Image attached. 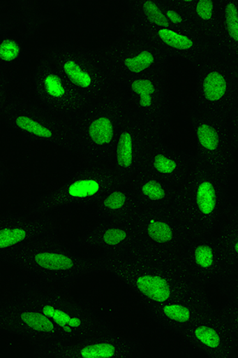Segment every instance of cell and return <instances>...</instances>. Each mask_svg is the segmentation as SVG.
Here are the masks:
<instances>
[{
	"label": "cell",
	"instance_id": "cell-5",
	"mask_svg": "<svg viewBox=\"0 0 238 358\" xmlns=\"http://www.w3.org/2000/svg\"><path fill=\"white\" fill-rule=\"evenodd\" d=\"M2 261L40 281L66 289L86 276L107 273V264L103 257H80L61 241L22 248L5 256Z\"/></svg>",
	"mask_w": 238,
	"mask_h": 358
},
{
	"label": "cell",
	"instance_id": "cell-36",
	"mask_svg": "<svg viewBox=\"0 0 238 358\" xmlns=\"http://www.w3.org/2000/svg\"><path fill=\"white\" fill-rule=\"evenodd\" d=\"M223 223L230 227L238 229V206L233 210H231L229 215Z\"/></svg>",
	"mask_w": 238,
	"mask_h": 358
},
{
	"label": "cell",
	"instance_id": "cell-4",
	"mask_svg": "<svg viewBox=\"0 0 238 358\" xmlns=\"http://www.w3.org/2000/svg\"><path fill=\"white\" fill-rule=\"evenodd\" d=\"M16 294L42 311L70 342L112 331L94 308L75 299L66 288L31 281L23 285Z\"/></svg>",
	"mask_w": 238,
	"mask_h": 358
},
{
	"label": "cell",
	"instance_id": "cell-23",
	"mask_svg": "<svg viewBox=\"0 0 238 358\" xmlns=\"http://www.w3.org/2000/svg\"><path fill=\"white\" fill-rule=\"evenodd\" d=\"M179 337L200 353L210 357H235L237 350L218 308L183 331Z\"/></svg>",
	"mask_w": 238,
	"mask_h": 358
},
{
	"label": "cell",
	"instance_id": "cell-26",
	"mask_svg": "<svg viewBox=\"0 0 238 358\" xmlns=\"http://www.w3.org/2000/svg\"><path fill=\"white\" fill-rule=\"evenodd\" d=\"M129 184L142 210L166 209L179 205V187L163 179L141 171Z\"/></svg>",
	"mask_w": 238,
	"mask_h": 358
},
{
	"label": "cell",
	"instance_id": "cell-34",
	"mask_svg": "<svg viewBox=\"0 0 238 358\" xmlns=\"http://www.w3.org/2000/svg\"><path fill=\"white\" fill-rule=\"evenodd\" d=\"M216 287L218 292L224 297L237 296L238 294V267L230 269L221 277Z\"/></svg>",
	"mask_w": 238,
	"mask_h": 358
},
{
	"label": "cell",
	"instance_id": "cell-27",
	"mask_svg": "<svg viewBox=\"0 0 238 358\" xmlns=\"http://www.w3.org/2000/svg\"><path fill=\"white\" fill-rule=\"evenodd\" d=\"M214 48L223 52L238 65V0L220 1Z\"/></svg>",
	"mask_w": 238,
	"mask_h": 358
},
{
	"label": "cell",
	"instance_id": "cell-11",
	"mask_svg": "<svg viewBox=\"0 0 238 358\" xmlns=\"http://www.w3.org/2000/svg\"><path fill=\"white\" fill-rule=\"evenodd\" d=\"M107 46L119 85L128 78L170 76V57L142 34L124 29L123 34Z\"/></svg>",
	"mask_w": 238,
	"mask_h": 358
},
{
	"label": "cell",
	"instance_id": "cell-19",
	"mask_svg": "<svg viewBox=\"0 0 238 358\" xmlns=\"http://www.w3.org/2000/svg\"><path fill=\"white\" fill-rule=\"evenodd\" d=\"M139 235L136 222H104L95 225L75 241V247L96 251L104 259H114L135 250Z\"/></svg>",
	"mask_w": 238,
	"mask_h": 358
},
{
	"label": "cell",
	"instance_id": "cell-14",
	"mask_svg": "<svg viewBox=\"0 0 238 358\" xmlns=\"http://www.w3.org/2000/svg\"><path fill=\"white\" fill-rule=\"evenodd\" d=\"M34 101L52 114L73 124L91 102L42 55L33 74Z\"/></svg>",
	"mask_w": 238,
	"mask_h": 358
},
{
	"label": "cell",
	"instance_id": "cell-6",
	"mask_svg": "<svg viewBox=\"0 0 238 358\" xmlns=\"http://www.w3.org/2000/svg\"><path fill=\"white\" fill-rule=\"evenodd\" d=\"M42 55L53 63L89 102L119 90L107 46L86 49L69 42L46 46Z\"/></svg>",
	"mask_w": 238,
	"mask_h": 358
},
{
	"label": "cell",
	"instance_id": "cell-29",
	"mask_svg": "<svg viewBox=\"0 0 238 358\" xmlns=\"http://www.w3.org/2000/svg\"><path fill=\"white\" fill-rule=\"evenodd\" d=\"M126 5V23L172 30L160 1H130Z\"/></svg>",
	"mask_w": 238,
	"mask_h": 358
},
{
	"label": "cell",
	"instance_id": "cell-30",
	"mask_svg": "<svg viewBox=\"0 0 238 358\" xmlns=\"http://www.w3.org/2000/svg\"><path fill=\"white\" fill-rule=\"evenodd\" d=\"M216 236L225 273L237 268L238 229L230 227L222 223L217 230Z\"/></svg>",
	"mask_w": 238,
	"mask_h": 358
},
{
	"label": "cell",
	"instance_id": "cell-33",
	"mask_svg": "<svg viewBox=\"0 0 238 358\" xmlns=\"http://www.w3.org/2000/svg\"><path fill=\"white\" fill-rule=\"evenodd\" d=\"M225 299V302L218 310L238 349V294Z\"/></svg>",
	"mask_w": 238,
	"mask_h": 358
},
{
	"label": "cell",
	"instance_id": "cell-31",
	"mask_svg": "<svg viewBox=\"0 0 238 358\" xmlns=\"http://www.w3.org/2000/svg\"><path fill=\"white\" fill-rule=\"evenodd\" d=\"M160 2L161 8L163 10L168 22H170L172 30L184 33L198 34L196 32L193 22H191L184 0V1Z\"/></svg>",
	"mask_w": 238,
	"mask_h": 358
},
{
	"label": "cell",
	"instance_id": "cell-15",
	"mask_svg": "<svg viewBox=\"0 0 238 358\" xmlns=\"http://www.w3.org/2000/svg\"><path fill=\"white\" fill-rule=\"evenodd\" d=\"M189 121L196 141V157L234 176L237 149L231 140L228 119L202 111L191 103Z\"/></svg>",
	"mask_w": 238,
	"mask_h": 358
},
{
	"label": "cell",
	"instance_id": "cell-1",
	"mask_svg": "<svg viewBox=\"0 0 238 358\" xmlns=\"http://www.w3.org/2000/svg\"><path fill=\"white\" fill-rule=\"evenodd\" d=\"M104 259L107 273L117 277L142 300L143 305L162 304L207 293L191 273L186 259L162 257L135 250L123 257Z\"/></svg>",
	"mask_w": 238,
	"mask_h": 358
},
{
	"label": "cell",
	"instance_id": "cell-28",
	"mask_svg": "<svg viewBox=\"0 0 238 358\" xmlns=\"http://www.w3.org/2000/svg\"><path fill=\"white\" fill-rule=\"evenodd\" d=\"M191 22L197 33L211 39L214 43L219 20L220 1L217 0H184Z\"/></svg>",
	"mask_w": 238,
	"mask_h": 358
},
{
	"label": "cell",
	"instance_id": "cell-22",
	"mask_svg": "<svg viewBox=\"0 0 238 358\" xmlns=\"http://www.w3.org/2000/svg\"><path fill=\"white\" fill-rule=\"evenodd\" d=\"M144 307L158 324L178 336L216 309L207 293L162 304L144 305Z\"/></svg>",
	"mask_w": 238,
	"mask_h": 358
},
{
	"label": "cell",
	"instance_id": "cell-10",
	"mask_svg": "<svg viewBox=\"0 0 238 358\" xmlns=\"http://www.w3.org/2000/svg\"><path fill=\"white\" fill-rule=\"evenodd\" d=\"M124 183L107 164L86 162L82 169L52 192L40 197L30 208L34 215H49L65 206L89 207L116 185Z\"/></svg>",
	"mask_w": 238,
	"mask_h": 358
},
{
	"label": "cell",
	"instance_id": "cell-18",
	"mask_svg": "<svg viewBox=\"0 0 238 358\" xmlns=\"http://www.w3.org/2000/svg\"><path fill=\"white\" fill-rule=\"evenodd\" d=\"M155 138L165 140L149 129L135 114L120 131L106 164L121 182L130 183L140 172L144 152Z\"/></svg>",
	"mask_w": 238,
	"mask_h": 358
},
{
	"label": "cell",
	"instance_id": "cell-7",
	"mask_svg": "<svg viewBox=\"0 0 238 358\" xmlns=\"http://www.w3.org/2000/svg\"><path fill=\"white\" fill-rule=\"evenodd\" d=\"M196 66L193 105L228 119L238 101V65L216 48Z\"/></svg>",
	"mask_w": 238,
	"mask_h": 358
},
{
	"label": "cell",
	"instance_id": "cell-9",
	"mask_svg": "<svg viewBox=\"0 0 238 358\" xmlns=\"http://www.w3.org/2000/svg\"><path fill=\"white\" fill-rule=\"evenodd\" d=\"M136 223L139 241L135 250L162 257L186 259L191 233L179 205L142 210Z\"/></svg>",
	"mask_w": 238,
	"mask_h": 358
},
{
	"label": "cell",
	"instance_id": "cell-24",
	"mask_svg": "<svg viewBox=\"0 0 238 358\" xmlns=\"http://www.w3.org/2000/svg\"><path fill=\"white\" fill-rule=\"evenodd\" d=\"M186 259L191 273L202 287L216 286L225 273L216 233L191 234Z\"/></svg>",
	"mask_w": 238,
	"mask_h": 358
},
{
	"label": "cell",
	"instance_id": "cell-32",
	"mask_svg": "<svg viewBox=\"0 0 238 358\" xmlns=\"http://www.w3.org/2000/svg\"><path fill=\"white\" fill-rule=\"evenodd\" d=\"M23 46L20 39L6 36L0 43V62L4 69L15 66L22 59Z\"/></svg>",
	"mask_w": 238,
	"mask_h": 358
},
{
	"label": "cell",
	"instance_id": "cell-35",
	"mask_svg": "<svg viewBox=\"0 0 238 358\" xmlns=\"http://www.w3.org/2000/svg\"><path fill=\"white\" fill-rule=\"evenodd\" d=\"M228 125L234 145L238 150V101L228 118Z\"/></svg>",
	"mask_w": 238,
	"mask_h": 358
},
{
	"label": "cell",
	"instance_id": "cell-8",
	"mask_svg": "<svg viewBox=\"0 0 238 358\" xmlns=\"http://www.w3.org/2000/svg\"><path fill=\"white\" fill-rule=\"evenodd\" d=\"M2 122L30 140L74 152L73 124L52 114L36 101L4 98Z\"/></svg>",
	"mask_w": 238,
	"mask_h": 358
},
{
	"label": "cell",
	"instance_id": "cell-13",
	"mask_svg": "<svg viewBox=\"0 0 238 358\" xmlns=\"http://www.w3.org/2000/svg\"><path fill=\"white\" fill-rule=\"evenodd\" d=\"M168 78L142 77L121 80L133 112L148 128L166 138L172 129V101Z\"/></svg>",
	"mask_w": 238,
	"mask_h": 358
},
{
	"label": "cell",
	"instance_id": "cell-12",
	"mask_svg": "<svg viewBox=\"0 0 238 358\" xmlns=\"http://www.w3.org/2000/svg\"><path fill=\"white\" fill-rule=\"evenodd\" d=\"M0 329L26 341L36 353L70 342L47 316L17 294L0 300Z\"/></svg>",
	"mask_w": 238,
	"mask_h": 358
},
{
	"label": "cell",
	"instance_id": "cell-21",
	"mask_svg": "<svg viewBox=\"0 0 238 358\" xmlns=\"http://www.w3.org/2000/svg\"><path fill=\"white\" fill-rule=\"evenodd\" d=\"M164 138L151 141L144 152L141 171L181 186L193 166L195 154L187 153L165 143Z\"/></svg>",
	"mask_w": 238,
	"mask_h": 358
},
{
	"label": "cell",
	"instance_id": "cell-20",
	"mask_svg": "<svg viewBox=\"0 0 238 358\" xmlns=\"http://www.w3.org/2000/svg\"><path fill=\"white\" fill-rule=\"evenodd\" d=\"M124 29L135 31L152 40L172 59H182L195 66L214 50L211 39L198 34L184 33L170 29H159L126 23Z\"/></svg>",
	"mask_w": 238,
	"mask_h": 358
},
{
	"label": "cell",
	"instance_id": "cell-17",
	"mask_svg": "<svg viewBox=\"0 0 238 358\" xmlns=\"http://www.w3.org/2000/svg\"><path fill=\"white\" fill-rule=\"evenodd\" d=\"M37 354L57 358H140L146 356L147 348L141 340L110 331L52 346Z\"/></svg>",
	"mask_w": 238,
	"mask_h": 358
},
{
	"label": "cell",
	"instance_id": "cell-3",
	"mask_svg": "<svg viewBox=\"0 0 238 358\" xmlns=\"http://www.w3.org/2000/svg\"><path fill=\"white\" fill-rule=\"evenodd\" d=\"M135 114L120 89L91 101L74 120V152L86 162L106 164L120 131Z\"/></svg>",
	"mask_w": 238,
	"mask_h": 358
},
{
	"label": "cell",
	"instance_id": "cell-2",
	"mask_svg": "<svg viewBox=\"0 0 238 358\" xmlns=\"http://www.w3.org/2000/svg\"><path fill=\"white\" fill-rule=\"evenodd\" d=\"M233 177L195 154L189 174L179 187V208L191 234L217 232L231 211Z\"/></svg>",
	"mask_w": 238,
	"mask_h": 358
},
{
	"label": "cell",
	"instance_id": "cell-25",
	"mask_svg": "<svg viewBox=\"0 0 238 358\" xmlns=\"http://www.w3.org/2000/svg\"><path fill=\"white\" fill-rule=\"evenodd\" d=\"M88 208L107 222H135L142 211L129 183L116 185Z\"/></svg>",
	"mask_w": 238,
	"mask_h": 358
},
{
	"label": "cell",
	"instance_id": "cell-16",
	"mask_svg": "<svg viewBox=\"0 0 238 358\" xmlns=\"http://www.w3.org/2000/svg\"><path fill=\"white\" fill-rule=\"evenodd\" d=\"M61 241V225L49 215L6 212L0 216V256L27 247Z\"/></svg>",
	"mask_w": 238,
	"mask_h": 358
}]
</instances>
